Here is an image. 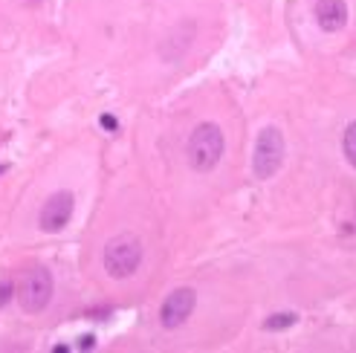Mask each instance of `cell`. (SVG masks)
Listing matches in <instances>:
<instances>
[{
    "instance_id": "7c38bea8",
    "label": "cell",
    "mask_w": 356,
    "mask_h": 353,
    "mask_svg": "<svg viewBox=\"0 0 356 353\" xmlns=\"http://www.w3.org/2000/svg\"><path fill=\"white\" fill-rule=\"evenodd\" d=\"M96 347V339L93 336H81V350H93Z\"/></svg>"
},
{
    "instance_id": "6da1fadb",
    "label": "cell",
    "mask_w": 356,
    "mask_h": 353,
    "mask_svg": "<svg viewBox=\"0 0 356 353\" xmlns=\"http://www.w3.org/2000/svg\"><path fill=\"white\" fill-rule=\"evenodd\" d=\"M223 156V133L220 127L206 122L188 139V162L194 171H212Z\"/></svg>"
},
{
    "instance_id": "52a82bcc",
    "label": "cell",
    "mask_w": 356,
    "mask_h": 353,
    "mask_svg": "<svg viewBox=\"0 0 356 353\" xmlns=\"http://www.w3.org/2000/svg\"><path fill=\"white\" fill-rule=\"evenodd\" d=\"M316 20L324 32H339L347 23L345 0H319L316 3Z\"/></svg>"
},
{
    "instance_id": "8992f818",
    "label": "cell",
    "mask_w": 356,
    "mask_h": 353,
    "mask_svg": "<svg viewBox=\"0 0 356 353\" xmlns=\"http://www.w3.org/2000/svg\"><path fill=\"white\" fill-rule=\"evenodd\" d=\"M194 304H197L194 290H174L168 298H165L162 310H160L162 327H180L191 313H194Z\"/></svg>"
},
{
    "instance_id": "3957f363",
    "label": "cell",
    "mask_w": 356,
    "mask_h": 353,
    "mask_svg": "<svg viewBox=\"0 0 356 353\" xmlns=\"http://www.w3.org/2000/svg\"><path fill=\"white\" fill-rule=\"evenodd\" d=\"M284 162V136L278 127H264L255 142V159H252V171L258 180L275 177V171Z\"/></svg>"
},
{
    "instance_id": "9c48e42d",
    "label": "cell",
    "mask_w": 356,
    "mask_h": 353,
    "mask_svg": "<svg viewBox=\"0 0 356 353\" xmlns=\"http://www.w3.org/2000/svg\"><path fill=\"white\" fill-rule=\"evenodd\" d=\"M345 156H347V162L356 168V122H350L345 130Z\"/></svg>"
},
{
    "instance_id": "7a4b0ae2",
    "label": "cell",
    "mask_w": 356,
    "mask_h": 353,
    "mask_svg": "<svg viewBox=\"0 0 356 353\" xmlns=\"http://www.w3.org/2000/svg\"><path fill=\"white\" fill-rule=\"evenodd\" d=\"M142 263V243L134 235H116L105 246V269L113 278H131Z\"/></svg>"
},
{
    "instance_id": "5b68a950",
    "label": "cell",
    "mask_w": 356,
    "mask_h": 353,
    "mask_svg": "<svg viewBox=\"0 0 356 353\" xmlns=\"http://www.w3.org/2000/svg\"><path fill=\"white\" fill-rule=\"evenodd\" d=\"M72 206H75V200H72L70 191L53 194L46 200V206L41 208V229L44 232H61L72 218Z\"/></svg>"
},
{
    "instance_id": "4fadbf2b",
    "label": "cell",
    "mask_w": 356,
    "mask_h": 353,
    "mask_svg": "<svg viewBox=\"0 0 356 353\" xmlns=\"http://www.w3.org/2000/svg\"><path fill=\"white\" fill-rule=\"evenodd\" d=\"M0 171H3V168H0Z\"/></svg>"
},
{
    "instance_id": "ba28073f",
    "label": "cell",
    "mask_w": 356,
    "mask_h": 353,
    "mask_svg": "<svg viewBox=\"0 0 356 353\" xmlns=\"http://www.w3.org/2000/svg\"><path fill=\"white\" fill-rule=\"evenodd\" d=\"M295 321H298L295 313H275V316H269L267 321H264V327H267V330H284V327H293Z\"/></svg>"
},
{
    "instance_id": "30bf717a",
    "label": "cell",
    "mask_w": 356,
    "mask_h": 353,
    "mask_svg": "<svg viewBox=\"0 0 356 353\" xmlns=\"http://www.w3.org/2000/svg\"><path fill=\"white\" fill-rule=\"evenodd\" d=\"M12 298V281H3L0 284V304H6Z\"/></svg>"
},
{
    "instance_id": "277c9868",
    "label": "cell",
    "mask_w": 356,
    "mask_h": 353,
    "mask_svg": "<svg viewBox=\"0 0 356 353\" xmlns=\"http://www.w3.org/2000/svg\"><path fill=\"white\" fill-rule=\"evenodd\" d=\"M20 307H23V313H41V310L49 304V298H53V275L46 269H29L27 275H23V281H20Z\"/></svg>"
},
{
    "instance_id": "8fae6325",
    "label": "cell",
    "mask_w": 356,
    "mask_h": 353,
    "mask_svg": "<svg viewBox=\"0 0 356 353\" xmlns=\"http://www.w3.org/2000/svg\"><path fill=\"white\" fill-rule=\"evenodd\" d=\"M101 127H105V130H119V122H116L110 113H105V116H101Z\"/></svg>"
}]
</instances>
